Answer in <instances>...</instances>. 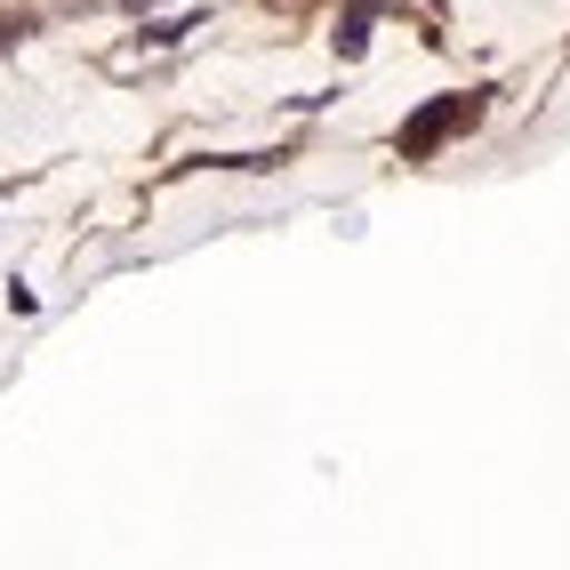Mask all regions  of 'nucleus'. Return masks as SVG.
<instances>
[{
  "label": "nucleus",
  "instance_id": "1",
  "mask_svg": "<svg viewBox=\"0 0 570 570\" xmlns=\"http://www.w3.org/2000/svg\"><path fill=\"white\" fill-rule=\"evenodd\" d=\"M474 121H482V97H442V105H426V112L402 129V161H426L450 129H474Z\"/></svg>",
  "mask_w": 570,
  "mask_h": 570
},
{
  "label": "nucleus",
  "instance_id": "2",
  "mask_svg": "<svg viewBox=\"0 0 570 570\" xmlns=\"http://www.w3.org/2000/svg\"><path fill=\"white\" fill-rule=\"evenodd\" d=\"M362 41H370V17H362V9H346V17H337V49L362 57Z\"/></svg>",
  "mask_w": 570,
  "mask_h": 570
},
{
  "label": "nucleus",
  "instance_id": "3",
  "mask_svg": "<svg viewBox=\"0 0 570 570\" xmlns=\"http://www.w3.org/2000/svg\"><path fill=\"white\" fill-rule=\"evenodd\" d=\"M129 9H154V0H129Z\"/></svg>",
  "mask_w": 570,
  "mask_h": 570
}]
</instances>
